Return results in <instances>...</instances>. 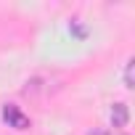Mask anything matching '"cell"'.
<instances>
[{"mask_svg":"<svg viewBox=\"0 0 135 135\" xmlns=\"http://www.w3.org/2000/svg\"><path fill=\"white\" fill-rule=\"evenodd\" d=\"M88 135H106L103 130H93V132H88Z\"/></svg>","mask_w":135,"mask_h":135,"instance_id":"4","label":"cell"},{"mask_svg":"<svg viewBox=\"0 0 135 135\" xmlns=\"http://www.w3.org/2000/svg\"><path fill=\"white\" fill-rule=\"evenodd\" d=\"M3 119H6L8 127H13V130H27V127H29V117L21 114V109L13 106V103H8V106L3 109Z\"/></svg>","mask_w":135,"mask_h":135,"instance_id":"1","label":"cell"},{"mask_svg":"<svg viewBox=\"0 0 135 135\" xmlns=\"http://www.w3.org/2000/svg\"><path fill=\"white\" fill-rule=\"evenodd\" d=\"M132 66H135V61H127V69H124V85H127V88L135 85V80H132Z\"/></svg>","mask_w":135,"mask_h":135,"instance_id":"3","label":"cell"},{"mask_svg":"<svg viewBox=\"0 0 135 135\" xmlns=\"http://www.w3.org/2000/svg\"><path fill=\"white\" fill-rule=\"evenodd\" d=\"M127 119H130L127 106H124V103H114V106H111V124H114V127H124Z\"/></svg>","mask_w":135,"mask_h":135,"instance_id":"2","label":"cell"}]
</instances>
